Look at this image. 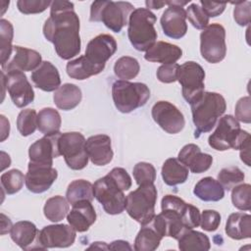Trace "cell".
Returning <instances> with one entry per match:
<instances>
[{"label": "cell", "mask_w": 251, "mask_h": 251, "mask_svg": "<svg viewBox=\"0 0 251 251\" xmlns=\"http://www.w3.org/2000/svg\"><path fill=\"white\" fill-rule=\"evenodd\" d=\"M17 128L23 136L32 134L37 128V114L35 110H22L17 118Z\"/></svg>", "instance_id": "cell-39"}, {"label": "cell", "mask_w": 251, "mask_h": 251, "mask_svg": "<svg viewBox=\"0 0 251 251\" xmlns=\"http://www.w3.org/2000/svg\"><path fill=\"white\" fill-rule=\"evenodd\" d=\"M61 125V116L59 112L53 108H43L37 114V128L44 135L59 133Z\"/></svg>", "instance_id": "cell-32"}, {"label": "cell", "mask_w": 251, "mask_h": 251, "mask_svg": "<svg viewBox=\"0 0 251 251\" xmlns=\"http://www.w3.org/2000/svg\"><path fill=\"white\" fill-rule=\"evenodd\" d=\"M186 13L182 7L169 6L162 14L160 23L163 32L173 39H180L186 34Z\"/></svg>", "instance_id": "cell-18"}, {"label": "cell", "mask_w": 251, "mask_h": 251, "mask_svg": "<svg viewBox=\"0 0 251 251\" xmlns=\"http://www.w3.org/2000/svg\"><path fill=\"white\" fill-rule=\"evenodd\" d=\"M81 90L74 83H65L55 90L53 100L55 105L64 111L75 108L81 101Z\"/></svg>", "instance_id": "cell-27"}, {"label": "cell", "mask_w": 251, "mask_h": 251, "mask_svg": "<svg viewBox=\"0 0 251 251\" xmlns=\"http://www.w3.org/2000/svg\"><path fill=\"white\" fill-rule=\"evenodd\" d=\"M60 135L61 132L54 135H45L32 143L28 149L30 162L52 166L53 159L61 156L58 149Z\"/></svg>", "instance_id": "cell-17"}, {"label": "cell", "mask_w": 251, "mask_h": 251, "mask_svg": "<svg viewBox=\"0 0 251 251\" xmlns=\"http://www.w3.org/2000/svg\"><path fill=\"white\" fill-rule=\"evenodd\" d=\"M133 177L138 185L152 184L156 179V170L150 163L139 162L132 170Z\"/></svg>", "instance_id": "cell-42"}, {"label": "cell", "mask_w": 251, "mask_h": 251, "mask_svg": "<svg viewBox=\"0 0 251 251\" xmlns=\"http://www.w3.org/2000/svg\"><path fill=\"white\" fill-rule=\"evenodd\" d=\"M193 193L202 201L217 202L224 198L225 189L218 180L211 176H206L195 184Z\"/></svg>", "instance_id": "cell-28"}, {"label": "cell", "mask_w": 251, "mask_h": 251, "mask_svg": "<svg viewBox=\"0 0 251 251\" xmlns=\"http://www.w3.org/2000/svg\"><path fill=\"white\" fill-rule=\"evenodd\" d=\"M250 134L240 128L238 121L231 115H226L220 119L217 128L209 136V145L218 151H226L230 148L240 150L250 145Z\"/></svg>", "instance_id": "cell-4"}, {"label": "cell", "mask_w": 251, "mask_h": 251, "mask_svg": "<svg viewBox=\"0 0 251 251\" xmlns=\"http://www.w3.org/2000/svg\"><path fill=\"white\" fill-rule=\"evenodd\" d=\"M85 141L84 136L77 131L61 133L58 149L70 169L78 171L87 166L89 158L85 149Z\"/></svg>", "instance_id": "cell-8"}, {"label": "cell", "mask_w": 251, "mask_h": 251, "mask_svg": "<svg viewBox=\"0 0 251 251\" xmlns=\"http://www.w3.org/2000/svg\"><path fill=\"white\" fill-rule=\"evenodd\" d=\"M205 71L196 62L188 61L178 66L176 80L181 85L182 96L189 104L198 99L204 92Z\"/></svg>", "instance_id": "cell-9"}, {"label": "cell", "mask_w": 251, "mask_h": 251, "mask_svg": "<svg viewBox=\"0 0 251 251\" xmlns=\"http://www.w3.org/2000/svg\"><path fill=\"white\" fill-rule=\"evenodd\" d=\"M12 227H13V225L11 220L7 216H5L3 213H1V231H0L1 235H4L10 232Z\"/></svg>", "instance_id": "cell-51"}, {"label": "cell", "mask_w": 251, "mask_h": 251, "mask_svg": "<svg viewBox=\"0 0 251 251\" xmlns=\"http://www.w3.org/2000/svg\"><path fill=\"white\" fill-rule=\"evenodd\" d=\"M1 79L5 83V87L18 108H24L34 100V91L22 71L12 70L1 72Z\"/></svg>", "instance_id": "cell-12"}, {"label": "cell", "mask_w": 251, "mask_h": 251, "mask_svg": "<svg viewBox=\"0 0 251 251\" xmlns=\"http://www.w3.org/2000/svg\"><path fill=\"white\" fill-rule=\"evenodd\" d=\"M200 52L211 64L223 61L226 54V30L220 24L208 25L200 33Z\"/></svg>", "instance_id": "cell-11"}, {"label": "cell", "mask_w": 251, "mask_h": 251, "mask_svg": "<svg viewBox=\"0 0 251 251\" xmlns=\"http://www.w3.org/2000/svg\"><path fill=\"white\" fill-rule=\"evenodd\" d=\"M178 66L176 63L175 64H166L162 65L157 70V78L164 83H172L176 80L177 69Z\"/></svg>", "instance_id": "cell-48"}, {"label": "cell", "mask_w": 251, "mask_h": 251, "mask_svg": "<svg viewBox=\"0 0 251 251\" xmlns=\"http://www.w3.org/2000/svg\"><path fill=\"white\" fill-rule=\"evenodd\" d=\"M10 233L12 240L24 250L42 249L38 240L39 230L29 221L17 222L13 225Z\"/></svg>", "instance_id": "cell-23"}, {"label": "cell", "mask_w": 251, "mask_h": 251, "mask_svg": "<svg viewBox=\"0 0 251 251\" xmlns=\"http://www.w3.org/2000/svg\"><path fill=\"white\" fill-rule=\"evenodd\" d=\"M151 114L154 122L170 134L178 133L184 127L185 120L182 113L168 101H158L155 103Z\"/></svg>", "instance_id": "cell-13"}, {"label": "cell", "mask_w": 251, "mask_h": 251, "mask_svg": "<svg viewBox=\"0 0 251 251\" xmlns=\"http://www.w3.org/2000/svg\"><path fill=\"white\" fill-rule=\"evenodd\" d=\"M112 97L116 108L125 114L144 106L150 98L148 86L141 82L117 80L112 85Z\"/></svg>", "instance_id": "cell-7"}, {"label": "cell", "mask_w": 251, "mask_h": 251, "mask_svg": "<svg viewBox=\"0 0 251 251\" xmlns=\"http://www.w3.org/2000/svg\"><path fill=\"white\" fill-rule=\"evenodd\" d=\"M133 5L124 1H94L90 7V22H102L114 32H121L127 24Z\"/></svg>", "instance_id": "cell-5"}, {"label": "cell", "mask_w": 251, "mask_h": 251, "mask_svg": "<svg viewBox=\"0 0 251 251\" xmlns=\"http://www.w3.org/2000/svg\"><path fill=\"white\" fill-rule=\"evenodd\" d=\"M73 208L67 215L69 225L78 232H84L95 223L96 213L91 201L82 200L72 205Z\"/></svg>", "instance_id": "cell-21"}, {"label": "cell", "mask_w": 251, "mask_h": 251, "mask_svg": "<svg viewBox=\"0 0 251 251\" xmlns=\"http://www.w3.org/2000/svg\"><path fill=\"white\" fill-rule=\"evenodd\" d=\"M45 38L53 43L57 55L69 60L80 52L79 19L74 10V3L69 1H52L50 17L43 25Z\"/></svg>", "instance_id": "cell-1"}, {"label": "cell", "mask_w": 251, "mask_h": 251, "mask_svg": "<svg viewBox=\"0 0 251 251\" xmlns=\"http://www.w3.org/2000/svg\"><path fill=\"white\" fill-rule=\"evenodd\" d=\"M85 149L88 158L96 166L109 164L114 156L111 138L106 134H96L88 137L85 141Z\"/></svg>", "instance_id": "cell-20"}, {"label": "cell", "mask_w": 251, "mask_h": 251, "mask_svg": "<svg viewBox=\"0 0 251 251\" xmlns=\"http://www.w3.org/2000/svg\"><path fill=\"white\" fill-rule=\"evenodd\" d=\"M190 106L192 121L195 126V137L212 130L226 109L225 98L220 93L210 91H204Z\"/></svg>", "instance_id": "cell-2"}, {"label": "cell", "mask_w": 251, "mask_h": 251, "mask_svg": "<svg viewBox=\"0 0 251 251\" xmlns=\"http://www.w3.org/2000/svg\"><path fill=\"white\" fill-rule=\"evenodd\" d=\"M147 8L149 9H161L164 5H166V1H146L145 2Z\"/></svg>", "instance_id": "cell-55"}, {"label": "cell", "mask_w": 251, "mask_h": 251, "mask_svg": "<svg viewBox=\"0 0 251 251\" xmlns=\"http://www.w3.org/2000/svg\"><path fill=\"white\" fill-rule=\"evenodd\" d=\"M66 69H67L68 75L70 77L77 79V80L86 79L92 75H98L99 73H101L104 70L103 68L93 65L85 57V55L70 61L67 64Z\"/></svg>", "instance_id": "cell-30"}, {"label": "cell", "mask_w": 251, "mask_h": 251, "mask_svg": "<svg viewBox=\"0 0 251 251\" xmlns=\"http://www.w3.org/2000/svg\"><path fill=\"white\" fill-rule=\"evenodd\" d=\"M251 99L249 96L240 98L235 105V119L245 123L250 124L251 122Z\"/></svg>", "instance_id": "cell-47"}, {"label": "cell", "mask_w": 251, "mask_h": 251, "mask_svg": "<svg viewBox=\"0 0 251 251\" xmlns=\"http://www.w3.org/2000/svg\"><path fill=\"white\" fill-rule=\"evenodd\" d=\"M221 224V215L215 210H204L201 215L200 226L206 231H215Z\"/></svg>", "instance_id": "cell-46"}, {"label": "cell", "mask_w": 251, "mask_h": 251, "mask_svg": "<svg viewBox=\"0 0 251 251\" xmlns=\"http://www.w3.org/2000/svg\"><path fill=\"white\" fill-rule=\"evenodd\" d=\"M107 176H109L122 190H128L131 187V177L123 168H114Z\"/></svg>", "instance_id": "cell-49"}, {"label": "cell", "mask_w": 251, "mask_h": 251, "mask_svg": "<svg viewBox=\"0 0 251 251\" xmlns=\"http://www.w3.org/2000/svg\"><path fill=\"white\" fill-rule=\"evenodd\" d=\"M232 4L235 5L233 9V19L235 23L241 26L249 25L251 22V2L239 1Z\"/></svg>", "instance_id": "cell-45"}, {"label": "cell", "mask_w": 251, "mask_h": 251, "mask_svg": "<svg viewBox=\"0 0 251 251\" xmlns=\"http://www.w3.org/2000/svg\"><path fill=\"white\" fill-rule=\"evenodd\" d=\"M245 175L238 167L224 168L218 174V181L222 184L224 189L231 190L236 185L244 180Z\"/></svg>", "instance_id": "cell-40"}, {"label": "cell", "mask_w": 251, "mask_h": 251, "mask_svg": "<svg viewBox=\"0 0 251 251\" xmlns=\"http://www.w3.org/2000/svg\"><path fill=\"white\" fill-rule=\"evenodd\" d=\"M177 159L194 174L206 172L213 163V157L210 154L203 153L200 147L193 143L184 145L180 149Z\"/></svg>", "instance_id": "cell-19"}, {"label": "cell", "mask_w": 251, "mask_h": 251, "mask_svg": "<svg viewBox=\"0 0 251 251\" xmlns=\"http://www.w3.org/2000/svg\"><path fill=\"white\" fill-rule=\"evenodd\" d=\"M0 118H1V141H4L9 136L10 123L4 115H1Z\"/></svg>", "instance_id": "cell-52"}, {"label": "cell", "mask_w": 251, "mask_h": 251, "mask_svg": "<svg viewBox=\"0 0 251 251\" xmlns=\"http://www.w3.org/2000/svg\"><path fill=\"white\" fill-rule=\"evenodd\" d=\"M0 180L2 191L11 195L19 192L22 189L24 182H25V176H24L20 170L13 169L3 173L1 175Z\"/></svg>", "instance_id": "cell-38"}, {"label": "cell", "mask_w": 251, "mask_h": 251, "mask_svg": "<svg viewBox=\"0 0 251 251\" xmlns=\"http://www.w3.org/2000/svg\"><path fill=\"white\" fill-rule=\"evenodd\" d=\"M140 70L138 61L129 56H124L118 59L114 65L115 75L122 80H129L134 78Z\"/></svg>", "instance_id": "cell-36"}, {"label": "cell", "mask_w": 251, "mask_h": 251, "mask_svg": "<svg viewBox=\"0 0 251 251\" xmlns=\"http://www.w3.org/2000/svg\"><path fill=\"white\" fill-rule=\"evenodd\" d=\"M177 240L178 248L181 251H208L211 247L209 237L193 228L186 229Z\"/></svg>", "instance_id": "cell-31"}, {"label": "cell", "mask_w": 251, "mask_h": 251, "mask_svg": "<svg viewBox=\"0 0 251 251\" xmlns=\"http://www.w3.org/2000/svg\"><path fill=\"white\" fill-rule=\"evenodd\" d=\"M70 203L63 196H53L45 202L43 213L47 220L57 223L64 220L70 211Z\"/></svg>", "instance_id": "cell-35"}, {"label": "cell", "mask_w": 251, "mask_h": 251, "mask_svg": "<svg viewBox=\"0 0 251 251\" xmlns=\"http://www.w3.org/2000/svg\"><path fill=\"white\" fill-rule=\"evenodd\" d=\"M154 13L146 8L134 9L128 19L127 36L131 45L137 51H147L157 40Z\"/></svg>", "instance_id": "cell-3"}, {"label": "cell", "mask_w": 251, "mask_h": 251, "mask_svg": "<svg viewBox=\"0 0 251 251\" xmlns=\"http://www.w3.org/2000/svg\"><path fill=\"white\" fill-rule=\"evenodd\" d=\"M163 236L160 235L152 226L151 222L143 225L134 240V250L136 251H154L156 250Z\"/></svg>", "instance_id": "cell-33"}, {"label": "cell", "mask_w": 251, "mask_h": 251, "mask_svg": "<svg viewBox=\"0 0 251 251\" xmlns=\"http://www.w3.org/2000/svg\"><path fill=\"white\" fill-rule=\"evenodd\" d=\"M186 18L190 22V24L197 29H204L209 24V17L205 14L202 8L196 4H190L186 11Z\"/></svg>", "instance_id": "cell-43"}, {"label": "cell", "mask_w": 251, "mask_h": 251, "mask_svg": "<svg viewBox=\"0 0 251 251\" xmlns=\"http://www.w3.org/2000/svg\"><path fill=\"white\" fill-rule=\"evenodd\" d=\"M188 174V169L176 158L167 159L163 164L161 172L164 182L170 186L184 183Z\"/></svg>", "instance_id": "cell-29"}, {"label": "cell", "mask_w": 251, "mask_h": 251, "mask_svg": "<svg viewBox=\"0 0 251 251\" xmlns=\"http://www.w3.org/2000/svg\"><path fill=\"white\" fill-rule=\"evenodd\" d=\"M93 198V184L85 179L73 180L66 191V199L71 205L82 200L92 201Z\"/></svg>", "instance_id": "cell-34"}, {"label": "cell", "mask_w": 251, "mask_h": 251, "mask_svg": "<svg viewBox=\"0 0 251 251\" xmlns=\"http://www.w3.org/2000/svg\"><path fill=\"white\" fill-rule=\"evenodd\" d=\"M201 8L205 12V14L210 18H215L217 16H220L226 9V3H220V2H213V1H200Z\"/></svg>", "instance_id": "cell-50"}, {"label": "cell", "mask_w": 251, "mask_h": 251, "mask_svg": "<svg viewBox=\"0 0 251 251\" xmlns=\"http://www.w3.org/2000/svg\"><path fill=\"white\" fill-rule=\"evenodd\" d=\"M93 192L107 214L118 215L126 209L124 190L109 176L106 175L94 182Z\"/></svg>", "instance_id": "cell-10"}, {"label": "cell", "mask_w": 251, "mask_h": 251, "mask_svg": "<svg viewBox=\"0 0 251 251\" xmlns=\"http://www.w3.org/2000/svg\"><path fill=\"white\" fill-rule=\"evenodd\" d=\"M117 51V42L110 34H99L92 38L85 49V57L95 66L105 68L106 62Z\"/></svg>", "instance_id": "cell-16"}, {"label": "cell", "mask_w": 251, "mask_h": 251, "mask_svg": "<svg viewBox=\"0 0 251 251\" xmlns=\"http://www.w3.org/2000/svg\"><path fill=\"white\" fill-rule=\"evenodd\" d=\"M39 52L22 46H14V56L2 67L3 72L18 70L22 72L34 71L41 64Z\"/></svg>", "instance_id": "cell-22"}, {"label": "cell", "mask_w": 251, "mask_h": 251, "mask_svg": "<svg viewBox=\"0 0 251 251\" xmlns=\"http://www.w3.org/2000/svg\"><path fill=\"white\" fill-rule=\"evenodd\" d=\"M108 248L112 250H131L128 242L125 240H115L110 245H108Z\"/></svg>", "instance_id": "cell-53"}, {"label": "cell", "mask_w": 251, "mask_h": 251, "mask_svg": "<svg viewBox=\"0 0 251 251\" xmlns=\"http://www.w3.org/2000/svg\"><path fill=\"white\" fill-rule=\"evenodd\" d=\"M240 159L247 166H251L250 165V145H247L240 149Z\"/></svg>", "instance_id": "cell-54"}, {"label": "cell", "mask_w": 251, "mask_h": 251, "mask_svg": "<svg viewBox=\"0 0 251 251\" xmlns=\"http://www.w3.org/2000/svg\"><path fill=\"white\" fill-rule=\"evenodd\" d=\"M231 202L241 211L251 209V186L249 183H240L231 189Z\"/></svg>", "instance_id": "cell-41"}, {"label": "cell", "mask_w": 251, "mask_h": 251, "mask_svg": "<svg viewBox=\"0 0 251 251\" xmlns=\"http://www.w3.org/2000/svg\"><path fill=\"white\" fill-rule=\"evenodd\" d=\"M157 188L152 184L139 185L126 197V210L130 218L141 226L147 225L154 219Z\"/></svg>", "instance_id": "cell-6"}, {"label": "cell", "mask_w": 251, "mask_h": 251, "mask_svg": "<svg viewBox=\"0 0 251 251\" xmlns=\"http://www.w3.org/2000/svg\"><path fill=\"white\" fill-rule=\"evenodd\" d=\"M38 240L42 249L66 248L74 244L75 229L64 224L46 226L39 231Z\"/></svg>", "instance_id": "cell-14"}, {"label": "cell", "mask_w": 251, "mask_h": 251, "mask_svg": "<svg viewBox=\"0 0 251 251\" xmlns=\"http://www.w3.org/2000/svg\"><path fill=\"white\" fill-rule=\"evenodd\" d=\"M226 233L228 237L241 240L251 237V216L245 213L230 214L226 224Z\"/></svg>", "instance_id": "cell-26"}, {"label": "cell", "mask_w": 251, "mask_h": 251, "mask_svg": "<svg viewBox=\"0 0 251 251\" xmlns=\"http://www.w3.org/2000/svg\"><path fill=\"white\" fill-rule=\"evenodd\" d=\"M57 176L58 172L52 166L29 161L25 175V185L32 193H42L51 187Z\"/></svg>", "instance_id": "cell-15"}, {"label": "cell", "mask_w": 251, "mask_h": 251, "mask_svg": "<svg viewBox=\"0 0 251 251\" xmlns=\"http://www.w3.org/2000/svg\"><path fill=\"white\" fill-rule=\"evenodd\" d=\"M14 36V28L12 24L5 20H0V38H1V66L6 64L14 51V46L12 45Z\"/></svg>", "instance_id": "cell-37"}, {"label": "cell", "mask_w": 251, "mask_h": 251, "mask_svg": "<svg viewBox=\"0 0 251 251\" xmlns=\"http://www.w3.org/2000/svg\"><path fill=\"white\" fill-rule=\"evenodd\" d=\"M52 1L49 0H19L17 7L19 11L25 15L38 14L45 11L51 6Z\"/></svg>", "instance_id": "cell-44"}, {"label": "cell", "mask_w": 251, "mask_h": 251, "mask_svg": "<svg viewBox=\"0 0 251 251\" xmlns=\"http://www.w3.org/2000/svg\"><path fill=\"white\" fill-rule=\"evenodd\" d=\"M30 77L37 88L46 92L57 90L61 84V77L57 68L48 61H43L31 73Z\"/></svg>", "instance_id": "cell-24"}, {"label": "cell", "mask_w": 251, "mask_h": 251, "mask_svg": "<svg viewBox=\"0 0 251 251\" xmlns=\"http://www.w3.org/2000/svg\"><path fill=\"white\" fill-rule=\"evenodd\" d=\"M182 56V50L180 47L165 42L157 41L150 49H148L144 55V59L149 62L166 64H175Z\"/></svg>", "instance_id": "cell-25"}]
</instances>
